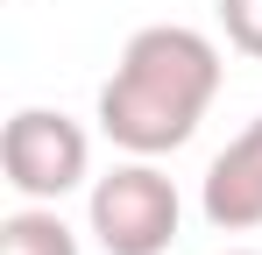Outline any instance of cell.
Returning a JSON list of instances; mask_svg holds the SVG:
<instances>
[{"label": "cell", "instance_id": "6da1fadb", "mask_svg": "<svg viewBox=\"0 0 262 255\" xmlns=\"http://www.w3.org/2000/svg\"><path fill=\"white\" fill-rule=\"evenodd\" d=\"M213 92H220L213 36H199L184 22L135 29L114 78L99 85V135L128 156H170L199 135Z\"/></svg>", "mask_w": 262, "mask_h": 255}, {"label": "cell", "instance_id": "277c9868", "mask_svg": "<svg viewBox=\"0 0 262 255\" xmlns=\"http://www.w3.org/2000/svg\"><path fill=\"white\" fill-rule=\"evenodd\" d=\"M199 206H206V220H213L220 234H248V227H262V114L213 156Z\"/></svg>", "mask_w": 262, "mask_h": 255}, {"label": "cell", "instance_id": "52a82bcc", "mask_svg": "<svg viewBox=\"0 0 262 255\" xmlns=\"http://www.w3.org/2000/svg\"><path fill=\"white\" fill-rule=\"evenodd\" d=\"M227 255H255V248H227Z\"/></svg>", "mask_w": 262, "mask_h": 255}, {"label": "cell", "instance_id": "5b68a950", "mask_svg": "<svg viewBox=\"0 0 262 255\" xmlns=\"http://www.w3.org/2000/svg\"><path fill=\"white\" fill-rule=\"evenodd\" d=\"M0 255H78V234H71L50 206L29 199L21 213H7V220H0Z\"/></svg>", "mask_w": 262, "mask_h": 255}, {"label": "cell", "instance_id": "7a4b0ae2", "mask_svg": "<svg viewBox=\"0 0 262 255\" xmlns=\"http://www.w3.org/2000/svg\"><path fill=\"white\" fill-rule=\"evenodd\" d=\"M85 220H92V241L106 255H163L177 241V220H184V199L149 156L135 163H114L85 199Z\"/></svg>", "mask_w": 262, "mask_h": 255}, {"label": "cell", "instance_id": "8992f818", "mask_svg": "<svg viewBox=\"0 0 262 255\" xmlns=\"http://www.w3.org/2000/svg\"><path fill=\"white\" fill-rule=\"evenodd\" d=\"M220 7V29L241 57H262V0H213Z\"/></svg>", "mask_w": 262, "mask_h": 255}, {"label": "cell", "instance_id": "3957f363", "mask_svg": "<svg viewBox=\"0 0 262 255\" xmlns=\"http://www.w3.org/2000/svg\"><path fill=\"white\" fill-rule=\"evenodd\" d=\"M0 170L21 199L36 206H57L64 192H78L92 170V142L71 114H50V107H21L7 135H0Z\"/></svg>", "mask_w": 262, "mask_h": 255}]
</instances>
